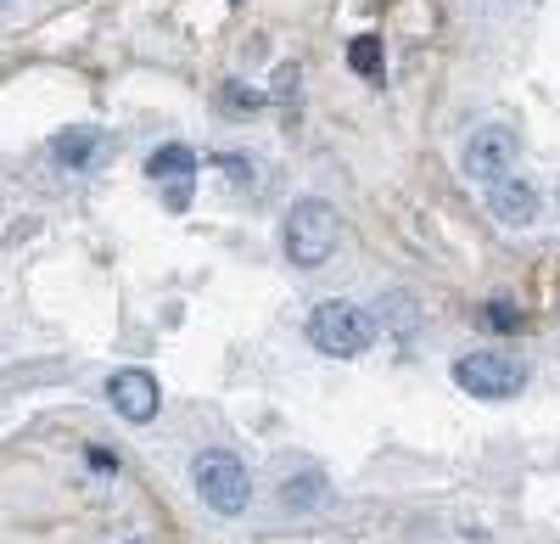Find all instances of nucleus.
Wrapping results in <instances>:
<instances>
[{"label":"nucleus","instance_id":"f257e3e1","mask_svg":"<svg viewBox=\"0 0 560 544\" xmlns=\"http://www.w3.org/2000/svg\"><path fill=\"white\" fill-rule=\"evenodd\" d=\"M337 231H342L337 208L325 197H303V202H292L287 224H280V247H287V258L298 269H319L325 258L337 253Z\"/></svg>","mask_w":560,"mask_h":544},{"label":"nucleus","instance_id":"f03ea898","mask_svg":"<svg viewBox=\"0 0 560 544\" xmlns=\"http://www.w3.org/2000/svg\"><path fill=\"white\" fill-rule=\"evenodd\" d=\"M308 343H314L319 354L353 359V354H364L370 343H376V321H370L359 303H348V298H325V303L308 314Z\"/></svg>","mask_w":560,"mask_h":544},{"label":"nucleus","instance_id":"7ed1b4c3","mask_svg":"<svg viewBox=\"0 0 560 544\" xmlns=\"http://www.w3.org/2000/svg\"><path fill=\"white\" fill-rule=\"evenodd\" d=\"M191 483L202 494V506L219 511V517H242L253 506V477L236 455H224V449H208V455H197L191 466Z\"/></svg>","mask_w":560,"mask_h":544},{"label":"nucleus","instance_id":"20e7f679","mask_svg":"<svg viewBox=\"0 0 560 544\" xmlns=\"http://www.w3.org/2000/svg\"><path fill=\"white\" fill-rule=\"evenodd\" d=\"M454 382L471 393V398H488V404H499V398H516L522 387H527V366L516 354H459L454 359Z\"/></svg>","mask_w":560,"mask_h":544},{"label":"nucleus","instance_id":"39448f33","mask_svg":"<svg viewBox=\"0 0 560 544\" xmlns=\"http://www.w3.org/2000/svg\"><path fill=\"white\" fill-rule=\"evenodd\" d=\"M465 174L471 180H482V186H493V180H504L510 169H516V135L510 129H499V124H488V129H477L471 141H465Z\"/></svg>","mask_w":560,"mask_h":544},{"label":"nucleus","instance_id":"423d86ee","mask_svg":"<svg viewBox=\"0 0 560 544\" xmlns=\"http://www.w3.org/2000/svg\"><path fill=\"white\" fill-rule=\"evenodd\" d=\"M107 398H113V410L124 416V421H135V427H147L152 416H158V404H163V387H158V377L152 371H113V382H107Z\"/></svg>","mask_w":560,"mask_h":544},{"label":"nucleus","instance_id":"0eeeda50","mask_svg":"<svg viewBox=\"0 0 560 544\" xmlns=\"http://www.w3.org/2000/svg\"><path fill=\"white\" fill-rule=\"evenodd\" d=\"M488 208H493V219H504V224H533V219H538V192L527 186V180L504 174V180H493V186H488Z\"/></svg>","mask_w":560,"mask_h":544},{"label":"nucleus","instance_id":"6e6552de","mask_svg":"<svg viewBox=\"0 0 560 544\" xmlns=\"http://www.w3.org/2000/svg\"><path fill=\"white\" fill-rule=\"evenodd\" d=\"M51 158L84 174V169H96L107 158V135L102 129H68V135H57V141H51Z\"/></svg>","mask_w":560,"mask_h":544},{"label":"nucleus","instance_id":"1a4fd4ad","mask_svg":"<svg viewBox=\"0 0 560 544\" xmlns=\"http://www.w3.org/2000/svg\"><path fill=\"white\" fill-rule=\"evenodd\" d=\"M147 174H152V180H168V186H179V180L197 174V152L179 147V141H168V147H158V152L147 158Z\"/></svg>","mask_w":560,"mask_h":544},{"label":"nucleus","instance_id":"9d476101","mask_svg":"<svg viewBox=\"0 0 560 544\" xmlns=\"http://www.w3.org/2000/svg\"><path fill=\"white\" fill-rule=\"evenodd\" d=\"M348 68H353L359 79H382V39H376V34H359V39L348 45Z\"/></svg>","mask_w":560,"mask_h":544},{"label":"nucleus","instance_id":"9b49d317","mask_svg":"<svg viewBox=\"0 0 560 544\" xmlns=\"http://www.w3.org/2000/svg\"><path fill=\"white\" fill-rule=\"evenodd\" d=\"M477 321H482L488 332H522V326H527V321H522V309H516V303H504V298H499V303H482Z\"/></svg>","mask_w":560,"mask_h":544},{"label":"nucleus","instance_id":"f8f14e48","mask_svg":"<svg viewBox=\"0 0 560 544\" xmlns=\"http://www.w3.org/2000/svg\"><path fill=\"white\" fill-rule=\"evenodd\" d=\"M319 488H325V477H319V472H303L298 483H287V506H319V500H325Z\"/></svg>","mask_w":560,"mask_h":544},{"label":"nucleus","instance_id":"ddd939ff","mask_svg":"<svg viewBox=\"0 0 560 544\" xmlns=\"http://www.w3.org/2000/svg\"><path fill=\"white\" fill-rule=\"evenodd\" d=\"M224 107H236V113H258V107H264V96H258V90L230 84V90H224Z\"/></svg>","mask_w":560,"mask_h":544},{"label":"nucleus","instance_id":"4468645a","mask_svg":"<svg viewBox=\"0 0 560 544\" xmlns=\"http://www.w3.org/2000/svg\"><path fill=\"white\" fill-rule=\"evenodd\" d=\"M292 90H298V68H280V73H275V96H280V102H287V96H292Z\"/></svg>","mask_w":560,"mask_h":544},{"label":"nucleus","instance_id":"2eb2a0df","mask_svg":"<svg viewBox=\"0 0 560 544\" xmlns=\"http://www.w3.org/2000/svg\"><path fill=\"white\" fill-rule=\"evenodd\" d=\"M90 466H96V472H118V455H107V449H90Z\"/></svg>","mask_w":560,"mask_h":544}]
</instances>
